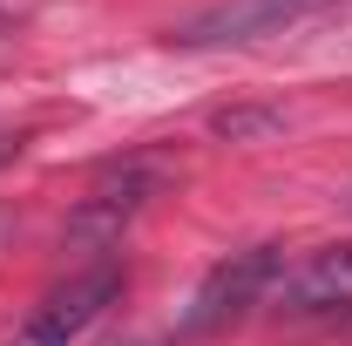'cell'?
Here are the masks:
<instances>
[{"mask_svg":"<svg viewBox=\"0 0 352 346\" xmlns=\"http://www.w3.org/2000/svg\"><path fill=\"white\" fill-rule=\"evenodd\" d=\"M223 136H251V130H278V116H217Z\"/></svg>","mask_w":352,"mask_h":346,"instance_id":"cell-6","label":"cell"},{"mask_svg":"<svg viewBox=\"0 0 352 346\" xmlns=\"http://www.w3.org/2000/svg\"><path fill=\"white\" fill-rule=\"evenodd\" d=\"M278 312H318V305H352V238L318 245L305 258H285V278L271 285Z\"/></svg>","mask_w":352,"mask_h":346,"instance_id":"cell-4","label":"cell"},{"mask_svg":"<svg viewBox=\"0 0 352 346\" xmlns=\"http://www.w3.org/2000/svg\"><path fill=\"white\" fill-rule=\"evenodd\" d=\"M116 292H122V265H88V272H75L68 285H54L28 319H21V333H14V346H75L116 305Z\"/></svg>","mask_w":352,"mask_h":346,"instance_id":"cell-2","label":"cell"},{"mask_svg":"<svg viewBox=\"0 0 352 346\" xmlns=\"http://www.w3.org/2000/svg\"><path fill=\"white\" fill-rule=\"evenodd\" d=\"M285 278V252L278 245H251V252H237V258H223L204 285H197V299L183 312V333H217L230 319H244L251 305H271V285Z\"/></svg>","mask_w":352,"mask_h":346,"instance_id":"cell-1","label":"cell"},{"mask_svg":"<svg viewBox=\"0 0 352 346\" xmlns=\"http://www.w3.org/2000/svg\"><path fill=\"white\" fill-rule=\"evenodd\" d=\"M149 190H156V183H149L142 170H122V183H102V190L82 204V217H75V238L109 245V238H116V231H122V224L142 211V197H149Z\"/></svg>","mask_w":352,"mask_h":346,"instance_id":"cell-5","label":"cell"},{"mask_svg":"<svg viewBox=\"0 0 352 346\" xmlns=\"http://www.w3.org/2000/svg\"><path fill=\"white\" fill-rule=\"evenodd\" d=\"M311 7H332V0H217L204 14H190L183 28H170V41L183 48H217V41H258V34H278L292 21H305Z\"/></svg>","mask_w":352,"mask_h":346,"instance_id":"cell-3","label":"cell"}]
</instances>
